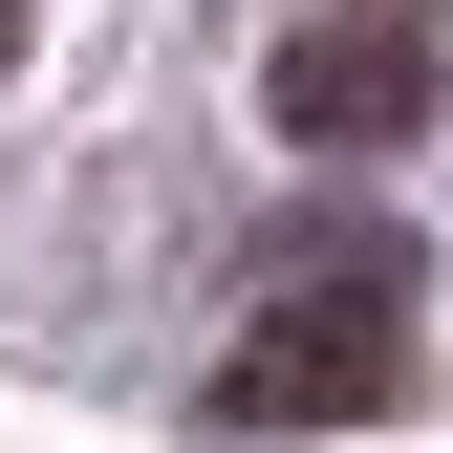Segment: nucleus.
I'll use <instances>...</instances> for the list:
<instances>
[{
  "mask_svg": "<svg viewBox=\"0 0 453 453\" xmlns=\"http://www.w3.org/2000/svg\"><path fill=\"white\" fill-rule=\"evenodd\" d=\"M259 108H280L303 151H411V130H432V0H324V22H280Z\"/></svg>",
  "mask_w": 453,
  "mask_h": 453,
  "instance_id": "obj_2",
  "label": "nucleus"
},
{
  "mask_svg": "<svg viewBox=\"0 0 453 453\" xmlns=\"http://www.w3.org/2000/svg\"><path fill=\"white\" fill-rule=\"evenodd\" d=\"M0 65H22V0H0Z\"/></svg>",
  "mask_w": 453,
  "mask_h": 453,
  "instance_id": "obj_3",
  "label": "nucleus"
},
{
  "mask_svg": "<svg viewBox=\"0 0 453 453\" xmlns=\"http://www.w3.org/2000/svg\"><path fill=\"white\" fill-rule=\"evenodd\" d=\"M388 388H411V259L367 216H303L280 280L238 303V346H216V432H367Z\"/></svg>",
  "mask_w": 453,
  "mask_h": 453,
  "instance_id": "obj_1",
  "label": "nucleus"
}]
</instances>
